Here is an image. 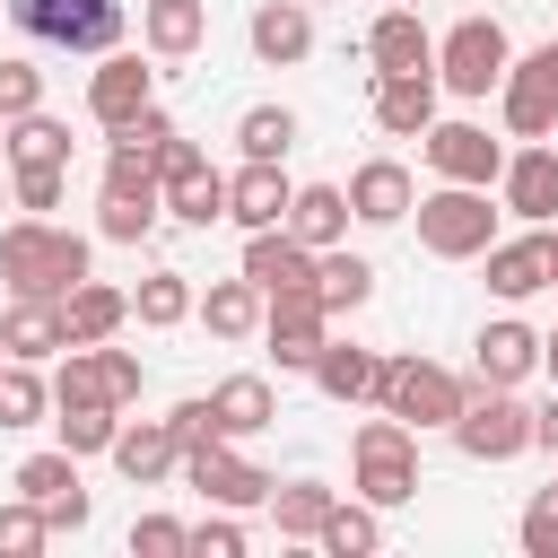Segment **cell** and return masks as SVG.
Listing matches in <instances>:
<instances>
[{
    "label": "cell",
    "instance_id": "cell-1",
    "mask_svg": "<svg viewBox=\"0 0 558 558\" xmlns=\"http://www.w3.org/2000/svg\"><path fill=\"white\" fill-rule=\"evenodd\" d=\"M0 279H9V296H70L87 279V235H70L52 218H9L0 227Z\"/></svg>",
    "mask_w": 558,
    "mask_h": 558
},
{
    "label": "cell",
    "instance_id": "cell-2",
    "mask_svg": "<svg viewBox=\"0 0 558 558\" xmlns=\"http://www.w3.org/2000/svg\"><path fill=\"white\" fill-rule=\"evenodd\" d=\"M410 218H418V253H436V262H480L497 244L488 183H436V192L410 201Z\"/></svg>",
    "mask_w": 558,
    "mask_h": 558
},
{
    "label": "cell",
    "instance_id": "cell-3",
    "mask_svg": "<svg viewBox=\"0 0 558 558\" xmlns=\"http://www.w3.org/2000/svg\"><path fill=\"white\" fill-rule=\"evenodd\" d=\"M506 61H514V44H506V26H497L488 9L453 17V35H436V87H445V96H462V105L497 96Z\"/></svg>",
    "mask_w": 558,
    "mask_h": 558
},
{
    "label": "cell",
    "instance_id": "cell-4",
    "mask_svg": "<svg viewBox=\"0 0 558 558\" xmlns=\"http://www.w3.org/2000/svg\"><path fill=\"white\" fill-rule=\"evenodd\" d=\"M462 401H471V384H462L453 366H436V357H384L366 410H392L401 427H453Z\"/></svg>",
    "mask_w": 558,
    "mask_h": 558
},
{
    "label": "cell",
    "instance_id": "cell-5",
    "mask_svg": "<svg viewBox=\"0 0 558 558\" xmlns=\"http://www.w3.org/2000/svg\"><path fill=\"white\" fill-rule=\"evenodd\" d=\"M445 436L462 445V462H514V453H532V401L514 384H471V401L453 410Z\"/></svg>",
    "mask_w": 558,
    "mask_h": 558
},
{
    "label": "cell",
    "instance_id": "cell-6",
    "mask_svg": "<svg viewBox=\"0 0 558 558\" xmlns=\"http://www.w3.org/2000/svg\"><path fill=\"white\" fill-rule=\"evenodd\" d=\"M349 462H357L349 488H357L366 506H410V497H418V427H401L392 410H375V418L357 427Z\"/></svg>",
    "mask_w": 558,
    "mask_h": 558
},
{
    "label": "cell",
    "instance_id": "cell-7",
    "mask_svg": "<svg viewBox=\"0 0 558 558\" xmlns=\"http://www.w3.org/2000/svg\"><path fill=\"white\" fill-rule=\"evenodd\" d=\"M9 17H17V35H35V44H52V52H113L122 44V0H0Z\"/></svg>",
    "mask_w": 558,
    "mask_h": 558
},
{
    "label": "cell",
    "instance_id": "cell-8",
    "mask_svg": "<svg viewBox=\"0 0 558 558\" xmlns=\"http://www.w3.org/2000/svg\"><path fill=\"white\" fill-rule=\"evenodd\" d=\"M183 480H192L209 506H235V514L270 506V488H279L262 462H244V453H235V436H201V445H183Z\"/></svg>",
    "mask_w": 558,
    "mask_h": 558
},
{
    "label": "cell",
    "instance_id": "cell-9",
    "mask_svg": "<svg viewBox=\"0 0 558 558\" xmlns=\"http://www.w3.org/2000/svg\"><path fill=\"white\" fill-rule=\"evenodd\" d=\"M418 148H427L436 183H497V166H506V140H488V122H427Z\"/></svg>",
    "mask_w": 558,
    "mask_h": 558
},
{
    "label": "cell",
    "instance_id": "cell-10",
    "mask_svg": "<svg viewBox=\"0 0 558 558\" xmlns=\"http://www.w3.org/2000/svg\"><path fill=\"white\" fill-rule=\"evenodd\" d=\"M262 340H270V357H279L288 375H305V366L323 357V340H331V314H323V296H314V288H296V296H270V305H262Z\"/></svg>",
    "mask_w": 558,
    "mask_h": 558
},
{
    "label": "cell",
    "instance_id": "cell-11",
    "mask_svg": "<svg viewBox=\"0 0 558 558\" xmlns=\"http://www.w3.org/2000/svg\"><path fill=\"white\" fill-rule=\"evenodd\" d=\"M488 192H497L523 227H549V218H558V148H549V140H523V148L497 166Z\"/></svg>",
    "mask_w": 558,
    "mask_h": 558
},
{
    "label": "cell",
    "instance_id": "cell-12",
    "mask_svg": "<svg viewBox=\"0 0 558 558\" xmlns=\"http://www.w3.org/2000/svg\"><path fill=\"white\" fill-rule=\"evenodd\" d=\"M140 105H157V70H140V52H96V70H87V122L96 131H113V122H131Z\"/></svg>",
    "mask_w": 558,
    "mask_h": 558
},
{
    "label": "cell",
    "instance_id": "cell-13",
    "mask_svg": "<svg viewBox=\"0 0 558 558\" xmlns=\"http://www.w3.org/2000/svg\"><path fill=\"white\" fill-rule=\"evenodd\" d=\"M244 44H253L262 70H296V61L314 52V9H305V0H262V9L244 17Z\"/></svg>",
    "mask_w": 558,
    "mask_h": 558
},
{
    "label": "cell",
    "instance_id": "cell-14",
    "mask_svg": "<svg viewBox=\"0 0 558 558\" xmlns=\"http://www.w3.org/2000/svg\"><path fill=\"white\" fill-rule=\"evenodd\" d=\"M340 192H349V218H357V227H401V218H410V201H418V183H410V166H401V157H366Z\"/></svg>",
    "mask_w": 558,
    "mask_h": 558
},
{
    "label": "cell",
    "instance_id": "cell-15",
    "mask_svg": "<svg viewBox=\"0 0 558 558\" xmlns=\"http://www.w3.org/2000/svg\"><path fill=\"white\" fill-rule=\"evenodd\" d=\"M244 279L262 296H296V288H314V244H296L288 227H253L244 235Z\"/></svg>",
    "mask_w": 558,
    "mask_h": 558
},
{
    "label": "cell",
    "instance_id": "cell-16",
    "mask_svg": "<svg viewBox=\"0 0 558 558\" xmlns=\"http://www.w3.org/2000/svg\"><path fill=\"white\" fill-rule=\"evenodd\" d=\"M480 262H488V296H497V305H523V296L549 288V227H532V235H497Z\"/></svg>",
    "mask_w": 558,
    "mask_h": 558
},
{
    "label": "cell",
    "instance_id": "cell-17",
    "mask_svg": "<svg viewBox=\"0 0 558 558\" xmlns=\"http://www.w3.org/2000/svg\"><path fill=\"white\" fill-rule=\"evenodd\" d=\"M436 70H384L375 78V131L384 140H418L427 122H436Z\"/></svg>",
    "mask_w": 558,
    "mask_h": 558
},
{
    "label": "cell",
    "instance_id": "cell-18",
    "mask_svg": "<svg viewBox=\"0 0 558 558\" xmlns=\"http://www.w3.org/2000/svg\"><path fill=\"white\" fill-rule=\"evenodd\" d=\"M288 201H296V183L279 174V157H244V166L227 174V218H235L244 235H253V227H279Z\"/></svg>",
    "mask_w": 558,
    "mask_h": 558
},
{
    "label": "cell",
    "instance_id": "cell-19",
    "mask_svg": "<svg viewBox=\"0 0 558 558\" xmlns=\"http://www.w3.org/2000/svg\"><path fill=\"white\" fill-rule=\"evenodd\" d=\"M532 366H541V331H532V323H514V314L480 323V340H471V384H523Z\"/></svg>",
    "mask_w": 558,
    "mask_h": 558
},
{
    "label": "cell",
    "instance_id": "cell-20",
    "mask_svg": "<svg viewBox=\"0 0 558 558\" xmlns=\"http://www.w3.org/2000/svg\"><path fill=\"white\" fill-rule=\"evenodd\" d=\"M366 70H375V78H384V70H436V35H427V17L384 0V17L366 26Z\"/></svg>",
    "mask_w": 558,
    "mask_h": 558
},
{
    "label": "cell",
    "instance_id": "cell-21",
    "mask_svg": "<svg viewBox=\"0 0 558 558\" xmlns=\"http://www.w3.org/2000/svg\"><path fill=\"white\" fill-rule=\"evenodd\" d=\"M113 471H122L131 488H157V480H174V471H183V436H174L166 418L113 427Z\"/></svg>",
    "mask_w": 558,
    "mask_h": 558
},
{
    "label": "cell",
    "instance_id": "cell-22",
    "mask_svg": "<svg viewBox=\"0 0 558 558\" xmlns=\"http://www.w3.org/2000/svg\"><path fill=\"white\" fill-rule=\"evenodd\" d=\"M0 349H9V357H26V366L61 357V349H70L61 296H9V314H0Z\"/></svg>",
    "mask_w": 558,
    "mask_h": 558
},
{
    "label": "cell",
    "instance_id": "cell-23",
    "mask_svg": "<svg viewBox=\"0 0 558 558\" xmlns=\"http://www.w3.org/2000/svg\"><path fill=\"white\" fill-rule=\"evenodd\" d=\"M140 44L157 61H192L209 44V0H140Z\"/></svg>",
    "mask_w": 558,
    "mask_h": 558
},
{
    "label": "cell",
    "instance_id": "cell-24",
    "mask_svg": "<svg viewBox=\"0 0 558 558\" xmlns=\"http://www.w3.org/2000/svg\"><path fill=\"white\" fill-rule=\"evenodd\" d=\"M157 201H166V218H183V227H218V218H227V174H218L209 157H192V166L157 174Z\"/></svg>",
    "mask_w": 558,
    "mask_h": 558
},
{
    "label": "cell",
    "instance_id": "cell-25",
    "mask_svg": "<svg viewBox=\"0 0 558 558\" xmlns=\"http://www.w3.org/2000/svg\"><path fill=\"white\" fill-rule=\"evenodd\" d=\"M209 427L244 445V436L279 427V392H270L262 375H227V384H209Z\"/></svg>",
    "mask_w": 558,
    "mask_h": 558
},
{
    "label": "cell",
    "instance_id": "cell-26",
    "mask_svg": "<svg viewBox=\"0 0 558 558\" xmlns=\"http://www.w3.org/2000/svg\"><path fill=\"white\" fill-rule=\"evenodd\" d=\"M279 227H288L296 244L331 253V244H349V192H340V183H296V201H288Z\"/></svg>",
    "mask_w": 558,
    "mask_h": 558
},
{
    "label": "cell",
    "instance_id": "cell-27",
    "mask_svg": "<svg viewBox=\"0 0 558 558\" xmlns=\"http://www.w3.org/2000/svg\"><path fill=\"white\" fill-rule=\"evenodd\" d=\"M262 305H270V296H262L244 270H235V279H209V296H192V314L209 323V340H253V331H262Z\"/></svg>",
    "mask_w": 558,
    "mask_h": 558
},
{
    "label": "cell",
    "instance_id": "cell-28",
    "mask_svg": "<svg viewBox=\"0 0 558 558\" xmlns=\"http://www.w3.org/2000/svg\"><path fill=\"white\" fill-rule=\"evenodd\" d=\"M305 375H314L331 401H349V410H357V401H375V375H384V357H375V349H357V340H323V357H314Z\"/></svg>",
    "mask_w": 558,
    "mask_h": 558
},
{
    "label": "cell",
    "instance_id": "cell-29",
    "mask_svg": "<svg viewBox=\"0 0 558 558\" xmlns=\"http://www.w3.org/2000/svg\"><path fill=\"white\" fill-rule=\"evenodd\" d=\"M314 296H323V314H357V305L375 296V262H366V253H349V244L314 253Z\"/></svg>",
    "mask_w": 558,
    "mask_h": 558
},
{
    "label": "cell",
    "instance_id": "cell-30",
    "mask_svg": "<svg viewBox=\"0 0 558 558\" xmlns=\"http://www.w3.org/2000/svg\"><path fill=\"white\" fill-rule=\"evenodd\" d=\"M61 323H70V340H113V331L131 323V296H122V288H105V279L87 270V279L61 296Z\"/></svg>",
    "mask_w": 558,
    "mask_h": 558
},
{
    "label": "cell",
    "instance_id": "cell-31",
    "mask_svg": "<svg viewBox=\"0 0 558 558\" xmlns=\"http://www.w3.org/2000/svg\"><path fill=\"white\" fill-rule=\"evenodd\" d=\"M0 157H9V166H70V122H52V113L35 105V113L0 122Z\"/></svg>",
    "mask_w": 558,
    "mask_h": 558
},
{
    "label": "cell",
    "instance_id": "cell-32",
    "mask_svg": "<svg viewBox=\"0 0 558 558\" xmlns=\"http://www.w3.org/2000/svg\"><path fill=\"white\" fill-rule=\"evenodd\" d=\"M314 549H331V558H375L384 549V506H349V497H331V514H323V532H314Z\"/></svg>",
    "mask_w": 558,
    "mask_h": 558
},
{
    "label": "cell",
    "instance_id": "cell-33",
    "mask_svg": "<svg viewBox=\"0 0 558 558\" xmlns=\"http://www.w3.org/2000/svg\"><path fill=\"white\" fill-rule=\"evenodd\" d=\"M192 270H148L140 288H131V323H148V331H174V323H192Z\"/></svg>",
    "mask_w": 558,
    "mask_h": 558
},
{
    "label": "cell",
    "instance_id": "cell-34",
    "mask_svg": "<svg viewBox=\"0 0 558 558\" xmlns=\"http://www.w3.org/2000/svg\"><path fill=\"white\" fill-rule=\"evenodd\" d=\"M331 497H340V488H323V480H279V488H270V523H279V541H314L323 514H331Z\"/></svg>",
    "mask_w": 558,
    "mask_h": 558
},
{
    "label": "cell",
    "instance_id": "cell-35",
    "mask_svg": "<svg viewBox=\"0 0 558 558\" xmlns=\"http://www.w3.org/2000/svg\"><path fill=\"white\" fill-rule=\"evenodd\" d=\"M44 410H52V375H35L26 357H9L0 366V427H44Z\"/></svg>",
    "mask_w": 558,
    "mask_h": 558
},
{
    "label": "cell",
    "instance_id": "cell-36",
    "mask_svg": "<svg viewBox=\"0 0 558 558\" xmlns=\"http://www.w3.org/2000/svg\"><path fill=\"white\" fill-rule=\"evenodd\" d=\"M235 148L244 157H288L296 148V113L288 105H244L235 113Z\"/></svg>",
    "mask_w": 558,
    "mask_h": 558
},
{
    "label": "cell",
    "instance_id": "cell-37",
    "mask_svg": "<svg viewBox=\"0 0 558 558\" xmlns=\"http://www.w3.org/2000/svg\"><path fill=\"white\" fill-rule=\"evenodd\" d=\"M96 192H105V201H157V157L105 140V183H96ZM157 209H166V201H157Z\"/></svg>",
    "mask_w": 558,
    "mask_h": 558
},
{
    "label": "cell",
    "instance_id": "cell-38",
    "mask_svg": "<svg viewBox=\"0 0 558 558\" xmlns=\"http://www.w3.org/2000/svg\"><path fill=\"white\" fill-rule=\"evenodd\" d=\"M9 488L44 506V497H61V488H78V453H70V445H52V453H26V462L9 471Z\"/></svg>",
    "mask_w": 558,
    "mask_h": 558
},
{
    "label": "cell",
    "instance_id": "cell-39",
    "mask_svg": "<svg viewBox=\"0 0 558 558\" xmlns=\"http://www.w3.org/2000/svg\"><path fill=\"white\" fill-rule=\"evenodd\" d=\"M497 122H506V140H549L558 131V105L532 96V87H514V78H497Z\"/></svg>",
    "mask_w": 558,
    "mask_h": 558
},
{
    "label": "cell",
    "instance_id": "cell-40",
    "mask_svg": "<svg viewBox=\"0 0 558 558\" xmlns=\"http://www.w3.org/2000/svg\"><path fill=\"white\" fill-rule=\"evenodd\" d=\"M157 218H166L157 201H105V192H96V235H105V244H148Z\"/></svg>",
    "mask_w": 558,
    "mask_h": 558
},
{
    "label": "cell",
    "instance_id": "cell-41",
    "mask_svg": "<svg viewBox=\"0 0 558 558\" xmlns=\"http://www.w3.org/2000/svg\"><path fill=\"white\" fill-rule=\"evenodd\" d=\"M52 427H61L70 453H113V427H122V418H113L105 401H87V410H52Z\"/></svg>",
    "mask_w": 558,
    "mask_h": 558
},
{
    "label": "cell",
    "instance_id": "cell-42",
    "mask_svg": "<svg viewBox=\"0 0 558 558\" xmlns=\"http://www.w3.org/2000/svg\"><path fill=\"white\" fill-rule=\"evenodd\" d=\"M44 541H52L44 506H35V497H9V506H0V558H35Z\"/></svg>",
    "mask_w": 558,
    "mask_h": 558
},
{
    "label": "cell",
    "instance_id": "cell-43",
    "mask_svg": "<svg viewBox=\"0 0 558 558\" xmlns=\"http://www.w3.org/2000/svg\"><path fill=\"white\" fill-rule=\"evenodd\" d=\"M44 105V70L26 61V52H9L0 61V122H17V113H35Z\"/></svg>",
    "mask_w": 558,
    "mask_h": 558
},
{
    "label": "cell",
    "instance_id": "cell-44",
    "mask_svg": "<svg viewBox=\"0 0 558 558\" xmlns=\"http://www.w3.org/2000/svg\"><path fill=\"white\" fill-rule=\"evenodd\" d=\"M105 140H113V148H140V157H157V148L174 140V113H166V105H140V113H131V122H113Z\"/></svg>",
    "mask_w": 558,
    "mask_h": 558
},
{
    "label": "cell",
    "instance_id": "cell-45",
    "mask_svg": "<svg viewBox=\"0 0 558 558\" xmlns=\"http://www.w3.org/2000/svg\"><path fill=\"white\" fill-rule=\"evenodd\" d=\"M183 549H192V558H244V523H235V506H218V514H201Z\"/></svg>",
    "mask_w": 558,
    "mask_h": 558
},
{
    "label": "cell",
    "instance_id": "cell-46",
    "mask_svg": "<svg viewBox=\"0 0 558 558\" xmlns=\"http://www.w3.org/2000/svg\"><path fill=\"white\" fill-rule=\"evenodd\" d=\"M61 192H70V166H17V209H26V218L61 209Z\"/></svg>",
    "mask_w": 558,
    "mask_h": 558
},
{
    "label": "cell",
    "instance_id": "cell-47",
    "mask_svg": "<svg viewBox=\"0 0 558 558\" xmlns=\"http://www.w3.org/2000/svg\"><path fill=\"white\" fill-rule=\"evenodd\" d=\"M87 349H96V366H105V401H113V410H131V401H140V357H131V349H113V340H87Z\"/></svg>",
    "mask_w": 558,
    "mask_h": 558
},
{
    "label": "cell",
    "instance_id": "cell-48",
    "mask_svg": "<svg viewBox=\"0 0 558 558\" xmlns=\"http://www.w3.org/2000/svg\"><path fill=\"white\" fill-rule=\"evenodd\" d=\"M183 541H192V523H174V514H140L131 523V558H183Z\"/></svg>",
    "mask_w": 558,
    "mask_h": 558
},
{
    "label": "cell",
    "instance_id": "cell-49",
    "mask_svg": "<svg viewBox=\"0 0 558 558\" xmlns=\"http://www.w3.org/2000/svg\"><path fill=\"white\" fill-rule=\"evenodd\" d=\"M506 78H514V87H532V96H549V105H558V35H549V44H532V52H523V61H506Z\"/></svg>",
    "mask_w": 558,
    "mask_h": 558
},
{
    "label": "cell",
    "instance_id": "cell-50",
    "mask_svg": "<svg viewBox=\"0 0 558 558\" xmlns=\"http://www.w3.org/2000/svg\"><path fill=\"white\" fill-rule=\"evenodd\" d=\"M514 541H523V558H558V506H549V497H532Z\"/></svg>",
    "mask_w": 558,
    "mask_h": 558
},
{
    "label": "cell",
    "instance_id": "cell-51",
    "mask_svg": "<svg viewBox=\"0 0 558 558\" xmlns=\"http://www.w3.org/2000/svg\"><path fill=\"white\" fill-rule=\"evenodd\" d=\"M166 427H174L183 445H201V436H218V427H209V392H192V401H174V410H166Z\"/></svg>",
    "mask_w": 558,
    "mask_h": 558
},
{
    "label": "cell",
    "instance_id": "cell-52",
    "mask_svg": "<svg viewBox=\"0 0 558 558\" xmlns=\"http://www.w3.org/2000/svg\"><path fill=\"white\" fill-rule=\"evenodd\" d=\"M87 514H96V506H87V488H61V497H44V523H52V532H87Z\"/></svg>",
    "mask_w": 558,
    "mask_h": 558
},
{
    "label": "cell",
    "instance_id": "cell-53",
    "mask_svg": "<svg viewBox=\"0 0 558 558\" xmlns=\"http://www.w3.org/2000/svg\"><path fill=\"white\" fill-rule=\"evenodd\" d=\"M532 453H558V384H549V401L532 410Z\"/></svg>",
    "mask_w": 558,
    "mask_h": 558
},
{
    "label": "cell",
    "instance_id": "cell-54",
    "mask_svg": "<svg viewBox=\"0 0 558 558\" xmlns=\"http://www.w3.org/2000/svg\"><path fill=\"white\" fill-rule=\"evenodd\" d=\"M541 366H549V384H558V331H541Z\"/></svg>",
    "mask_w": 558,
    "mask_h": 558
},
{
    "label": "cell",
    "instance_id": "cell-55",
    "mask_svg": "<svg viewBox=\"0 0 558 558\" xmlns=\"http://www.w3.org/2000/svg\"><path fill=\"white\" fill-rule=\"evenodd\" d=\"M541 497H549V506H558V480H549V488H541Z\"/></svg>",
    "mask_w": 558,
    "mask_h": 558
},
{
    "label": "cell",
    "instance_id": "cell-56",
    "mask_svg": "<svg viewBox=\"0 0 558 558\" xmlns=\"http://www.w3.org/2000/svg\"><path fill=\"white\" fill-rule=\"evenodd\" d=\"M392 9H418V0H392Z\"/></svg>",
    "mask_w": 558,
    "mask_h": 558
},
{
    "label": "cell",
    "instance_id": "cell-57",
    "mask_svg": "<svg viewBox=\"0 0 558 558\" xmlns=\"http://www.w3.org/2000/svg\"><path fill=\"white\" fill-rule=\"evenodd\" d=\"M549 148H558V131H549Z\"/></svg>",
    "mask_w": 558,
    "mask_h": 558
},
{
    "label": "cell",
    "instance_id": "cell-58",
    "mask_svg": "<svg viewBox=\"0 0 558 558\" xmlns=\"http://www.w3.org/2000/svg\"><path fill=\"white\" fill-rule=\"evenodd\" d=\"M305 9H323V0H305Z\"/></svg>",
    "mask_w": 558,
    "mask_h": 558
},
{
    "label": "cell",
    "instance_id": "cell-59",
    "mask_svg": "<svg viewBox=\"0 0 558 558\" xmlns=\"http://www.w3.org/2000/svg\"><path fill=\"white\" fill-rule=\"evenodd\" d=\"M0 366H9V349H0Z\"/></svg>",
    "mask_w": 558,
    "mask_h": 558
}]
</instances>
